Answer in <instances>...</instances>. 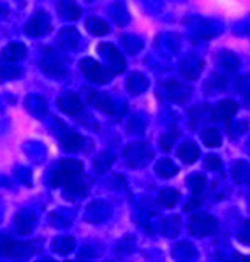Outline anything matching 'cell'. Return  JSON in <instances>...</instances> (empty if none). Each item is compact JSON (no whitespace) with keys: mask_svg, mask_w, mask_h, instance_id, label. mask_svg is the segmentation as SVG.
<instances>
[{"mask_svg":"<svg viewBox=\"0 0 250 262\" xmlns=\"http://www.w3.org/2000/svg\"><path fill=\"white\" fill-rule=\"evenodd\" d=\"M208 107L206 106H196L192 107L191 113H189V122H191V127L192 128H197L201 125V122H204V111H206Z\"/></svg>","mask_w":250,"mask_h":262,"instance_id":"35","label":"cell"},{"mask_svg":"<svg viewBox=\"0 0 250 262\" xmlns=\"http://www.w3.org/2000/svg\"><path fill=\"white\" fill-rule=\"evenodd\" d=\"M122 44L129 53H138L141 46H143V41L136 35H122Z\"/></svg>","mask_w":250,"mask_h":262,"instance_id":"36","label":"cell"},{"mask_svg":"<svg viewBox=\"0 0 250 262\" xmlns=\"http://www.w3.org/2000/svg\"><path fill=\"white\" fill-rule=\"evenodd\" d=\"M248 150H250V141H248Z\"/></svg>","mask_w":250,"mask_h":262,"instance_id":"46","label":"cell"},{"mask_svg":"<svg viewBox=\"0 0 250 262\" xmlns=\"http://www.w3.org/2000/svg\"><path fill=\"white\" fill-rule=\"evenodd\" d=\"M99 53L104 55L106 58V66L113 74H120L125 71V58L123 55L118 51V48H115L113 44H99Z\"/></svg>","mask_w":250,"mask_h":262,"instance_id":"6","label":"cell"},{"mask_svg":"<svg viewBox=\"0 0 250 262\" xmlns=\"http://www.w3.org/2000/svg\"><path fill=\"white\" fill-rule=\"evenodd\" d=\"M236 90L241 92L243 95L250 94V76H245V78L238 79V81H236Z\"/></svg>","mask_w":250,"mask_h":262,"instance_id":"42","label":"cell"},{"mask_svg":"<svg viewBox=\"0 0 250 262\" xmlns=\"http://www.w3.org/2000/svg\"><path fill=\"white\" fill-rule=\"evenodd\" d=\"M87 28H88V32L94 35H106L108 32H110L108 23L100 18H95V16H92V18L87 19Z\"/></svg>","mask_w":250,"mask_h":262,"instance_id":"27","label":"cell"},{"mask_svg":"<svg viewBox=\"0 0 250 262\" xmlns=\"http://www.w3.org/2000/svg\"><path fill=\"white\" fill-rule=\"evenodd\" d=\"M78 41H79V35L74 28H64L58 35L60 46H64L66 50H74V48L78 46Z\"/></svg>","mask_w":250,"mask_h":262,"instance_id":"23","label":"cell"},{"mask_svg":"<svg viewBox=\"0 0 250 262\" xmlns=\"http://www.w3.org/2000/svg\"><path fill=\"white\" fill-rule=\"evenodd\" d=\"M55 219H56V216H55V213H53V215H51V222H55ZM53 225H55V227H67V220L62 219V216H58V222L53 224Z\"/></svg>","mask_w":250,"mask_h":262,"instance_id":"45","label":"cell"},{"mask_svg":"<svg viewBox=\"0 0 250 262\" xmlns=\"http://www.w3.org/2000/svg\"><path fill=\"white\" fill-rule=\"evenodd\" d=\"M204 167L210 169V171H220L222 169V160L217 155H208L204 159Z\"/></svg>","mask_w":250,"mask_h":262,"instance_id":"39","label":"cell"},{"mask_svg":"<svg viewBox=\"0 0 250 262\" xmlns=\"http://www.w3.org/2000/svg\"><path fill=\"white\" fill-rule=\"evenodd\" d=\"M90 183H92L90 178H85V176L81 174L79 178L71 181L69 185H66L64 190H66V193L69 197H83V195H87L88 188H90Z\"/></svg>","mask_w":250,"mask_h":262,"instance_id":"15","label":"cell"},{"mask_svg":"<svg viewBox=\"0 0 250 262\" xmlns=\"http://www.w3.org/2000/svg\"><path fill=\"white\" fill-rule=\"evenodd\" d=\"M16 248V241L11 239L7 234L0 232V255L2 257H13Z\"/></svg>","mask_w":250,"mask_h":262,"instance_id":"33","label":"cell"},{"mask_svg":"<svg viewBox=\"0 0 250 262\" xmlns=\"http://www.w3.org/2000/svg\"><path fill=\"white\" fill-rule=\"evenodd\" d=\"M240 241L241 243H245V245H250V220L245 222L243 225H241V229H240Z\"/></svg>","mask_w":250,"mask_h":262,"instance_id":"43","label":"cell"},{"mask_svg":"<svg viewBox=\"0 0 250 262\" xmlns=\"http://www.w3.org/2000/svg\"><path fill=\"white\" fill-rule=\"evenodd\" d=\"M83 174V164L79 160L64 159L56 164V167L50 174V185L51 187H66L71 181Z\"/></svg>","mask_w":250,"mask_h":262,"instance_id":"1","label":"cell"},{"mask_svg":"<svg viewBox=\"0 0 250 262\" xmlns=\"http://www.w3.org/2000/svg\"><path fill=\"white\" fill-rule=\"evenodd\" d=\"M22 76V69L14 66H0V79H16Z\"/></svg>","mask_w":250,"mask_h":262,"instance_id":"38","label":"cell"},{"mask_svg":"<svg viewBox=\"0 0 250 262\" xmlns=\"http://www.w3.org/2000/svg\"><path fill=\"white\" fill-rule=\"evenodd\" d=\"M217 231V219L210 213H196L189 219V232L192 236H210Z\"/></svg>","mask_w":250,"mask_h":262,"instance_id":"3","label":"cell"},{"mask_svg":"<svg viewBox=\"0 0 250 262\" xmlns=\"http://www.w3.org/2000/svg\"><path fill=\"white\" fill-rule=\"evenodd\" d=\"M201 60L196 58V56H189L185 58L183 62L180 63V74L183 76L185 79H196L199 76V71H201Z\"/></svg>","mask_w":250,"mask_h":262,"instance_id":"16","label":"cell"},{"mask_svg":"<svg viewBox=\"0 0 250 262\" xmlns=\"http://www.w3.org/2000/svg\"><path fill=\"white\" fill-rule=\"evenodd\" d=\"M113 162H115V155H111L110 151L100 153L97 159H95V162H94L95 172H97V174H102V172H106Z\"/></svg>","mask_w":250,"mask_h":262,"instance_id":"30","label":"cell"},{"mask_svg":"<svg viewBox=\"0 0 250 262\" xmlns=\"http://www.w3.org/2000/svg\"><path fill=\"white\" fill-rule=\"evenodd\" d=\"M176 153H178V157L183 160L185 164H192L199 159V148H197L192 141H185V143H181Z\"/></svg>","mask_w":250,"mask_h":262,"instance_id":"17","label":"cell"},{"mask_svg":"<svg viewBox=\"0 0 250 262\" xmlns=\"http://www.w3.org/2000/svg\"><path fill=\"white\" fill-rule=\"evenodd\" d=\"M160 231L168 237H175L180 232V219L178 216H168L160 222Z\"/></svg>","mask_w":250,"mask_h":262,"instance_id":"25","label":"cell"},{"mask_svg":"<svg viewBox=\"0 0 250 262\" xmlns=\"http://www.w3.org/2000/svg\"><path fill=\"white\" fill-rule=\"evenodd\" d=\"M74 247H76V243L71 236L56 237V239L53 241V250L56 253H60V255H67V253H71L72 250H74Z\"/></svg>","mask_w":250,"mask_h":262,"instance_id":"28","label":"cell"},{"mask_svg":"<svg viewBox=\"0 0 250 262\" xmlns=\"http://www.w3.org/2000/svg\"><path fill=\"white\" fill-rule=\"evenodd\" d=\"M152 150L147 143H132L123 150V159L129 167H141L152 159Z\"/></svg>","mask_w":250,"mask_h":262,"instance_id":"4","label":"cell"},{"mask_svg":"<svg viewBox=\"0 0 250 262\" xmlns=\"http://www.w3.org/2000/svg\"><path fill=\"white\" fill-rule=\"evenodd\" d=\"M108 215H110V204L102 203V201H95L87 208V220L94 222V224H99L104 219H108Z\"/></svg>","mask_w":250,"mask_h":262,"instance_id":"14","label":"cell"},{"mask_svg":"<svg viewBox=\"0 0 250 262\" xmlns=\"http://www.w3.org/2000/svg\"><path fill=\"white\" fill-rule=\"evenodd\" d=\"M180 199V192L178 190H173V188H164V190L159 192L157 195V201H159L160 206L164 208H173Z\"/></svg>","mask_w":250,"mask_h":262,"instance_id":"24","label":"cell"},{"mask_svg":"<svg viewBox=\"0 0 250 262\" xmlns=\"http://www.w3.org/2000/svg\"><path fill=\"white\" fill-rule=\"evenodd\" d=\"M41 67L48 76H51V78H64V76L67 74L66 66L62 63V56L56 53L55 50H44Z\"/></svg>","mask_w":250,"mask_h":262,"instance_id":"5","label":"cell"},{"mask_svg":"<svg viewBox=\"0 0 250 262\" xmlns=\"http://www.w3.org/2000/svg\"><path fill=\"white\" fill-rule=\"evenodd\" d=\"M187 185H189V188H191V192L192 193H201L204 190V187H206V178H204L203 174H192V176H189L187 178Z\"/></svg>","mask_w":250,"mask_h":262,"instance_id":"34","label":"cell"},{"mask_svg":"<svg viewBox=\"0 0 250 262\" xmlns=\"http://www.w3.org/2000/svg\"><path fill=\"white\" fill-rule=\"evenodd\" d=\"M60 144H62V148L66 151H79L83 150L85 146V139L81 136L78 134V132H72V130H66L62 136H60Z\"/></svg>","mask_w":250,"mask_h":262,"instance_id":"12","label":"cell"},{"mask_svg":"<svg viewBox=\"0 0 250 262\" xmlns=\"http://www.w3.org/2000/svg\"><path fill=\"white\" fill-rule=\"evenodd\" d=\"M176 136H178V130H176V128H173V130H169V132H166V134L160 136V139H159L160 148H162L164 151H169V150H171L173 144H175Z\"/></svg>","mask_w":250,"mask_h":262,"instance_id":"37","label":"cell"},{"mask_svg":"<svg viewBox=\"0 0 250 262\" xmlns=\"http://www.w3.org/2000/svg\"><path fill=\"white\" fill-rule=\"evenodd\" d=\"M95 257V250L92 247H83L81 250H79L78 253V259L79 260H87V259H94Z\"/></svg>","mask_w":250,"mask_h":262,"instance_id":"44","label":"cell"},{"mask_svg":"<svg viewBox=\"0 0 250 262\" xmlns=\"http://www.w3.org/2000/svg\"><path fill=\"white\" fill-rule=\"evenodd\" d=\"M132 248H134V237H125V239L120 241L118 247H116V252L122 253V255H127Z\"/></svg>","mask_w":250,"mask_h":262,"instance_id":"40","label":"cell"},{"mask_svg":"<svg viewBox=\"0 0 250 262\" xmlns=\"http://www.w3.org/2000/svg\"><path fill=\"white\" fill-rule=\"evenodd\" d=\"M27 55V48L19 42H11L6 46V50L2 51V58L6 62H16V60H22Z\"/></svg>","mask_w":250,"mask_h":262,"instance_id":"18","label":"cell"},{"mask_svg":"<svg viewBox=\"0 0 250 262\" xmlns=\"http://www.w3.org/2000/svg\"><path fill=\"white\" fill-rule=\"evenodd\" d=\"M219 66H220V69H222L224 72L233 74V72L238 71L240 62H238L236 55L231 53V51H220V53H219Z\"/></svg>","mask_w":250,"mask_h":262,"instance_id":"21","label":"cell"},{"mask_svg":"<svg viewBox=\"0 0 250 262\" xmlns=\"http://www.w3.org/2000/svg\"><path fill=\"white\" fill-rule=\"evenodd\" d=\"M231 176L236 183H248L250 181V164L245 160H238L231 169Z\"/></svg>","mask_w":250,"mask_h":262,"instance_id":"22","label":"cell"},{"mask_svg":"<svg viewBox=\"0 0 250 262\" xmlns=\"http://www.w3.org/2000/svg\"><path fill=\"white\" fill-rule=\"evenodd\" d=\"M51 30V23L50 18H48L46 13L39 11L30 18V21L25 25V34L30 35V37H39V35H44Z\"/></svg>","mask_w":250,"mask_h":262,"instance_id":"7","label":"cell"},{"mask_svg":"<svg viewBox=\"0 0 250 262\" xmlns=\"http://www.w3.org/2000/svg\"><path fill=\"white\" fill-rule=\"evenodd\" d=\"M58 13H60L62 18H66V19H69V21H72V19H78L79 18V14H81V9L76 6L74 0H60Z\"/></svg>","mask_w":250,"mask_h":262,"instance_id":"20","label":"cell"},{"mask_svg":"<svg viewBox=\"0 0 250 262\" xmlns=\"http://www.w3.org/2000/svg\"><path fill=\"white\" fill-rule=\"evenodd\" d=\"M87 102L90 106L97 107L99 111L106 113V115H113L115 113V102L110 99V95L100 94L97 90H87Z\"/></svg>","mask_w":250,"mask_h":262,"instance_id":"8","label":"cell"},{"mask_svg":"<svg viewBox=\"0 0 250 262\" xmlns=\"http://www.w3.org/2000/svg\"><path fill=\"white\" fill-rule=\"evenodd\" d=\"M201 138H203L204 144H206V146H210V148L220 146V143H222V136H220V132L217 130L215 127L204 128V130L201 132Z\"/></svg>","mask_w":250,"mask_h":262,"instance_id":"29","label":"cell"},{"mask_svg":"<svg viewBox=\"0 0 250 262\" xmlns=\"http://www.w3.org/2000/svg\"><path fill=\"white\" fill-rule=\"evenodd\" d=\"M201 204H203V197H201V193H194V195L191 197V199H189V203L185 204V211H194V209H197L201 206Z\"/></svg>","mask_w":250,"mask_h":262,"instance_id":"41","label":"cell"},{"mask_svg":"<svg viewBox=\"0 0 250 262\" xmlns=\"http://www.w3.org/2000/svg\"><path fill=\"white\" fill-rule=\"evenodd\" d=\"M212 111H213V118H219V120H222V122L229 123L233 120V116L236 115L238 104L235 100H222V102L217 104Z\"/></svg>","mask_w":250,"mask_h":262,"instance_id":"11","label":"cell"},{"mask_svg":"<svg viewBox=\"0 0 250 262\" xmlns=\"http://www.w3.org/2000/svg\"><path fill=\"white\" fill-rule=\"evenodd\" d=\"M157 174L162 176V178H171L178 172V167L171 162L169 159H162L160 162H157Z\"/></svg>","mask_w":250,"mask_h":262,"instance_id":"32","label":"cell"},{"mask_svg":"<svg viewBox=\"0 0 250 262\" xmlns=\"http://www.w3.org/2000/svg\"><path fill=\"white\" fill-rule=\"evenodd\" d=\"M225 84H227V81H225L224 76L213 74L206 83V92L208 94H220V92H224L225 88H227Z\"/></svg>","mask_w":250,"mask_h":262,"instance_id":"31","label":"cell"},{"mask_svg":"<svg viewBox=\"0 0 250 262\" xmlns=\"http://www.w3.org/2000/svg\"><path fill=\"white\" fill-rule=\"evenodd\" d=\"M34 224H35V215L32 211H28V209H22L14 219L16 231L19 234H30L32 229H34Z\"/></svg>","mask_w":250,"mask_h":262,"instance_id":"13","label":"cell"},{"mask_svg":"<svg viewBox=\"0 0 250 262\" xmlns=\"http://www.w3.org/2000/svg\"><path fill=\"white\" fill-rule=\"evenodd\" d=\"M173 255L176 257V259H194L196 257V248L192 247L189 241H181V243L176 245L175 248H173Z\"/></svg>","mask_w":250,"mask_h":262,"instance_id":"26","label":"cell"},{"mask_svg":"<svg viewBox=\"0 0 250 262\" xmlns=\"http://www.w3.org/2000/svg\"><path fill=\"white\" fill-rule=\"evenodd\" d=\"M166 94L169 97V100H173V102H178V104H183L185 100L191 97L192 88L189 86V84H183L180 81L171 79V81L166 83Z\"/></svg>","mask_w":250,"mask_h":262,"instance_id":"9","label":"cell"},{"mask_svg":"<svg viewBox=\"0 0 250 262\" xmlns=\"http://www.w3.org/2000/svg\"><path fill=\"white\" fill-rule=\"evenodd\" d=\"M147 88H148V81H147V78H144L143 74H139V72H134L132 76H129V79H127L129 94H132V95L143 94Z\"/></svg>","mask_w":250,"mask_h":262,"instance_id":"19","label":"cell"},{"mask_svg":"<svg viewBox=\"0 0 250 262\" xmlns=\"http://www.w3.org/2000/svg\"><path fill=\"white\" fill-rule=\"evenodd\" d=\"M79 69H81L85 78L90 79L92 83H97V84L108 83L113 78V76H115L110 69H108V67L100 66V63L95 62L94 58L81 60V63H79Z\"/></svg>","mask_w":250,"mask_h":262,"instance_id":"2","label":"cell"},{"mask_svg":"<svg viewBox=\"0 0 250 262\" xmlns=\"http://www.w3.org/2000/svg\"><path fill=\"white\" fill-rule=\"evenodd\" d=\"M58 107L67 115H79L83 111V102L76 94L72 92H67V94H62L58 97Z\"/></svg>","mask_w":250,"mask_h":262,"instance_id":"10","label":"cell"}]
</instances>
